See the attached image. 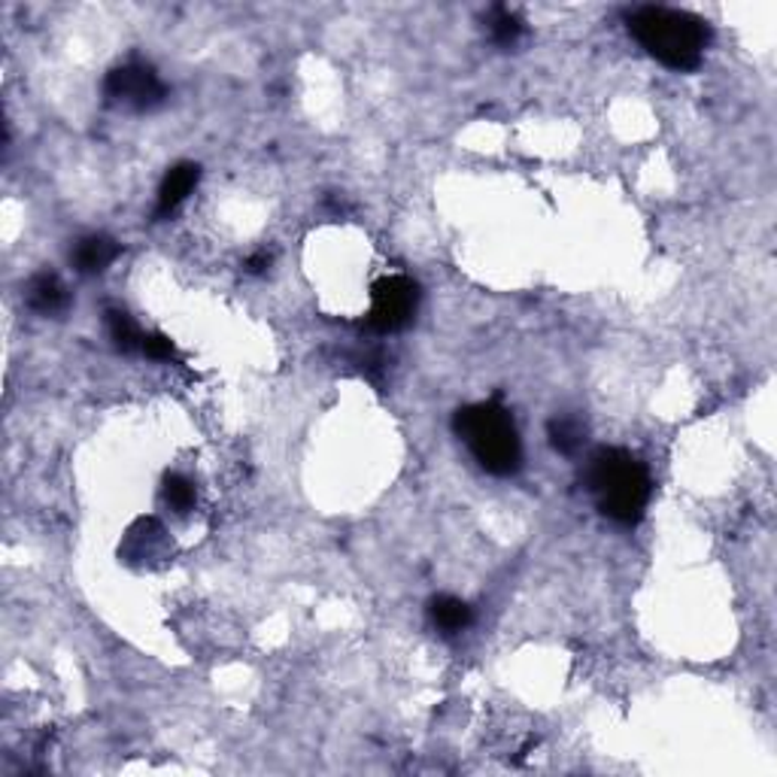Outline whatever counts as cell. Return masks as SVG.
<instances>
[{"label": "cell", "mask_w": 777, "mask_h": 777, "mask_svg": "<svg viewBox=\"0 0 777 777\" xmlns=\"http://www.w3.org/2000/svg\"><path fill=\"white\" fill-rule=\"evenodd\" d=\"M586 489L607 520L619 525L641 522L643 510L653 496V480L641 459L619 447H598L586 459Z\"/></svg>", "instance_id": "6da1fadb"}, {"label": "cell", "mask_w": 777, "mask_h": 777, "mask_svg": "<svg viewBox=\"0 0 777 777\" xmlns=\"http://www.w3.org/2000/svg\"><path fill=\"white\" fill-rule=\"evenodd\" d=\"M631 36L668 71H695L711 43V28L692 12L671 7H641L629 15Z\"/></svg>", "instance_id": "7a4b0ae2"}, {"label": "cell", "mask_w": 777, "mask_h": 777, "mask_svg": "<svg viewBox=\"0 0 777 777\" xmlns=\"http://www.w3.org/2000/svg\"><path fill=\"white\" fill-rule=\"evenodd\" d=\"M453 428L465 440V447L471 449V456L486 473L510 477V473L520 471V432L513 425L510 411L501 407L498 398L459 407L453 416Z\"/></svg>", "instance_id": "3957f363"}, {"label": "cell", "mask_w": 777, "mask_h": 777, "mask_svg": "<svg viewBox=\"0 0 777 777\" xmlns=\"http://www.w3.org/2000/svg\"><path fill=\"white\" fill-rule=\"evenodd\" d=\"M419 307V286L404 274H388L371 286V313L368 328L374 334H395L407 328Z\"/></svg>", "instance_id": "277c9868"}, {"label": "cell", "mask_w": 777, "mask_h": 777, "mask_svg": "<svg viewBox=\"0 0 777 777\" xmlns=\"http://www.w3.org/2000/svg\"><path fill=\"white\" fill-rule=\"evenodd\" d=\"M104 95H107L109 104L146 113V109H156L158 104H164L168 88H164L161 76L149 64L131 61V64H121V67H113L107 73Z\"/></svg>", "instance_id": "5b68a950"}, {"label": "cell", "mask_w": 777, "mask_h": 777, "mask_svg": "<svg viewBox=\"0 0 777 777\" xmlns=\"http://www.w3.org/2000/svg\"><path fill=\"white\" fill-rule=\"evenodd\" d=\"M201 180V168L192 161H182L164 173V180L158 185V204H156V219H168L170 213H177V206L192 194V189Z\"/></svg>", "instance_id": "8992f818"}, {"label": "cell", "mask_w": 777, "mask_h": 777, "mask_svg": "<svg viewBox=\"0 0 777 777\" xmlns=\"http://www.w3.org/2000/svg\"><path fill=\"white\" fill-rule=\"evenodd\" d=\"M24 301H28V307H31L34 313L58 316L67 310L71 298H67L64 283H61L55 274L43 270V274H34V277L28 279V286H24Z\"/></svg>", "instance_id": "52a82bcc"}, {"label": "cell", "mask_w": 777, "mask_h": 777, "mask_svg": "<svg viewBox=\"0 0 777 777\" xmlns=\"http://www.w3.org/2000/svg\"><path fill=\"white\" fill-rule=\"evenodd\" d=\"M119 255H121L119 241H113V237H107V234H88V237H83V241H76L71 258H73V267H76L79 274H100V270H107Z\"/></svg>", "instance_id": "ba28073f"}, {"label": "cell", "mask_w": 777, "mask_h": 777, "mask_svg": "<svg viewBox=\"0 0 777 777\" xmlns=\"http://www.w3.org/2000/svg\"><path fill=\"white\" fill-rule=\"evenodd\" d=\"M428 617L435 622V629L444 631V635H459V631H465L473 622L471 607L465 605L461 598H456V595H437V598H432Z\"/></svg>", "instance_id": "9c48e42d"}, {"label": "cell", "mask_w": 777, "mask_h": 777, "mask_svg": "<svg viewBox=\"0 0 777 777\" xmlns=\"http://www.w3.org/2000/svg\"><path fill=\"white\" fill-rule=\"evenodd\" d=\"M546 435H550V444H553L556 453H562V456H574V453L583 447V440H586V428H583V423L577 419V416L562 413V416H553V419H550Z\"/></svg>", "instance_id": "30bf717a"}, {"label": "cell", "mask_w": 777, "mask_h": 777, "mask_svg": "<svg viewBox=\"0 0 777 777\" xmlns=\"http://www.w3.org/2000/svg\"><path fill=\"white\" fill-rule=\"evenodd\" d=\"M486 24H489V36H492V43H498V46H513L517 40L522 36V31H525V24H522V19L517 15V12H510L508 7H492L489 10V15H486Z\"/></svg>", "instance_id": "8fae6325"}, {"label": "cell", "mask_w": 777, "mask_h": 777, "mask_svg": "<svg viewBox=\"0 0 777 777\" xmlns=\"http://www.w3.org/2000/svg\"><path fill=\"white\" fill-rule=\"evenodd\" d=\"M109 340L116 343L119 352H140L143 350V331L134 326V319L125 310H109L107 313Z\"/></svg>", "instance_id": "7c38bea8"}, {"label": "cell", "mask_w": 777, "mask_h": 777, "mask_svg": "<svg viewBox=\"0 0 777 777\" xmlns=\"http://www.w3.org/2000/svg\"><path fill=\"white\" fill-rule=\"evenodd\" d=\"M161 496H164V504H168L170 510H177V513H189V510L194 508V501H198L194 483L189 477H182V473H168V477H164Z\"/></svg>", "instance_id": "4fadbf2b"}, {"label": "cell", "mask_w": 777, "mask_h": 777, "mask_svg": "<svg viewBox=\"0 0 777 777\" xmlns=\"http://www.w3.org/2000/svg\"><path fill=\"white\" fill-rule=\"evenodd\" d=\"M146 355V359H152V362H168V359H173V343H170L168 334H143V350H140Z\"/></svg>", "instance_id": "5bb4252c"}, {"label": "cell", "mask_w": 777, "mask_h": 777, "mask_svg": "<svg viewBox=\"0 0 777 777\" xmlns=\"http://www.w3.org/2000/svg\"><path fill=\"white\" fill-rule=\"evenodd\" d=\"M267 267H270V253H267V249L255 253L253 258L246 262V270H249V274H265Z\"/></svg>", "instance_id": "9a60e30c"}]
</instances>
